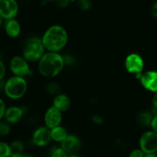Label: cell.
Listing matches in <instances>:
<instances>
[{
  "mask_svg": "<svg viewBox=\"0 0 157 157\" xmlns=\"http://www.w3.org/2000/svg\"><path fill=\"white\" fill-rule=\"evenodd\" d=\"M41 40L46 52L59 53L67 44L69 35L64 27L53 25L46 29Z\"/></svg>",
  "mask_w": 157,
  "mask_h": 157,
  "instance_id": "obj_1",
  "label": "cell"
},
{
  "mask_svg": "<svg viewBox=\"0 0 157 157\" xmlns=\"http://www.w3.org/2000/svg\"><path fill=\"white\" fill-rule=\"evenodd\" d=\"M65 65L64 58L59 53L46 52L38 61V70L45 78H55L62 71Z\"/></svg>",
  "mask_w": 157,
  "mask_h": 157,
  "instance_id": "obj_2",
  "label": "cell"
},
{
  "mask_svg": "<svg viewBox=\"0 0 157 157\" xmlns=\"http://www.w3.org/2000/svg\"><path fill=\"white\" fill-rule=\"evenodd\" d=\"M28 90V83L25 78L12 75L5 81L4 93L11 100L21 99L25 96Z\"/></svg>",
  "mask_w": 157,
  "mask_h": 157,
  "instance_id": "obj_3",
  "label": "cell"
},
{
  "mask_svg": "<svg viewBox=\"0 0 157 157\" xmlns=\"http://www.w3.org/2000/svg\"><path fill=\"white\" fill-rule=\"evenodd\" d=\"M45 53L46 49L42 42L41 38L31 37L26 40L23 45L22 56L29 63L38 62Z\"/></svg>",
  "mask_w": 157,
  "mask_h": 157,
  "instance_id": "obj_4",
  "label": "cell"
},
{
  "mask_svg": "<svg viewBox=\"0 0 157 157\" xmlns=\"http://www.w3.org/2000/svg\"><path fill=\"white\" fill-rule=\"evenodd\" d=\"M9 67V70L14 76L26 78L32 74L29 62L20 55H15L11 58Z\"/></svg>",
  "mask_w": 157,
  "mask_h": 157,
  "instance_id": "obj_5",
  "label": "cell"
},
{
  "mask_svg": "<svg viewBox=\"0 0 157 157\" xmlns=\"http://www.w3.org/2000/svg\"><path fill=\"white\" fill-rule=\"evenodd\" d=\"M139 149L145 153H156L157 152V133L148 130L141 135L139 140Z\"/></svg>",
  "mask_w": 157,
  "mask_h": 157,
  "instance_id": "obj_6",
  "label": "cell"
},
{
  "mask_svg": "<svg viewBox=\"0 0 157 157\" xmlns=\"http://www.w3.org/2000/svg\"><path fill=\"white\" fill-rule=\"evenodd\" d=\"M125 68L128 73L135 75L139 79L144 68V61L139 54H129L125 59Z\"/></svg>",
  "mask_w": 157,
  "mask_h": 157,
  "instance_id": "obj_7",
  "label": "cell"
},
{
  "mask_svg": "<svg viewBox=\"0 0 157 157\" xmlns=\"http://www.w3.org/2000/svg\"><path fill=\"white\" fill-rule=\"evenodd\" d=\"M18 9V3L16 0H0V17L5 21L15 18Z\"/></svg>",
  "mask_w": 157,
  "mask_h": 157,
  "instance_id": "obj_8",
  "label": "cell"
},
{
  "mask_svg": "<svg viewBox=\"0 0 157 157\" xmlns=\"http://www.w3.org/2000/svg\"><path fill=\"white\" fill-rule=\"evenodd\" d=\"M52 140L50 129L46 126L39 127L34 130L32 135V142L38 147H44L49 145Z\"/></svg>",
  "mask_w": 157,
  "mask_h": 157,
  "instance_id": "obj_9",
  "label": "cell"
},
{
  "mask_svg": "<svg viewBox=\"0 0 157 157\" xmlns=\"http://www.w3.org/2000/svg\"><path fill=\"white\" fill-rule=\"evenodd\" d=\"M62 112L57 110L53 106L49 107L44 115L45 126L51 130L54 127L61 125L62 121Z\"/></svg>",
  "mask_w": 157,
  "mask_h": 157,
  "instance_id": "obj_10",
  "label": "cell"
},
{
  "mask_svg": "<svg viewBox=\"0 0 157 157\" xmlns=\"http://www.w3.org/2000/svg\"><path fill=\"white\" fill-rule=\"evenodd\" d=\"M142 86L149 91L157 92V71H147L143 72L139 78Z\"/></svg>",
  "mask_w": 157,
  "mask_h": 157,
  "instance_id": "obj_11",
  "label": "cell"
},
{
  "mask_svg": "<svg viewBox=\"0 0 157 157\" xmlns=\"http://www.w3.org/2000/svg\"><path fill=\"white\" fill-rule=\"evenodd\" d=\"M81 140L78 136L73 134H69L66 139L60 144V147L68 154L76 153L81 149Z\"/></svg>",
  "mask_w": 157,
  "mask_h": 157,
  "instance_id": "obj_12",
  "label": "cell"
},
{
  "mask_svg": "<svg viewBox=\"0 0 157 157\" xmlns=\"http://www.w3.org/2000/svg\"><path fill=\"white\" fill-rule=\"evenodd\" d=\"M23 115L24 110L22 107L18 106H10L6 107L3 119L10 125H12L19 122L23 117Z\"/></svg>",
  "mask_w": 157,
  "mask_h": 157,
  "instance_id": "obj_13",
  "label": "cell"
},
{
  "mask_svg": "<svg viewBox=\"0 0 157 157\" xmlns=\"http://www.w3.org/2000/svg\"><path fill=\"white\" fill-rule=\"evenodd\" d=\"M4 30L6 35L11 38H15L21 34V25L15 18L7 20L4 24Z\"/></svg>",
  "mask_w": 157,
  "mask_h": 157,
  "instance_id": "obj_14",
  "label": "cell"
},
{
  "mask_svg": "<svg viewBox=\"0 0 157 157\" xmlns=\"http://www.w3.org/2000/svg\"><path fill=\"white\" fill-rule=\"evenodd\" d=\"M52 106L60 112L63 113V112L67 111L70 108L71 101L67 95L64 94H59L54 98Z\"/></svg>",
  "mask_w": 157,
  "mask_h": 157,
  "instance_id": "obj_15",
  "label": "cell"
},
{
  "mask_svg": "<svg viewBox=\"0 0 157 157\" xmlns=\"http://www.w3.org/2000/svg\"><path fill=\"white\" fill-rule=\"evenodd\" d=\"M50 133L52 140H53L54 142L59 143V144H61L69 135L66 129L61 125L51 129Z\"/></svg>",
  "mask_w": 157,
  "mask_h": 157,
  "instance_id": "obj_16",
  "label": "cell"
},
{
  "mask_svg": "<svg viewBox=\"0 0 157 157\" xmlns=\"http://www.w3.org/2000/svg\"><path fill=\"white\" fill-rule=\"evenodd\" d=\"M153 118V115L147 111H142L137 115L136 122L140 126L143 127H150L151 122Z\"/></svg>",
  "mask_w": 157,
  "mask_h": 157,
  "instance_id": "obj_17",
  "label": "cell"
},
{
  "mask_svg": "<svg viewBox=\"0 0 157 157\" xmlns=\"http://www.w3.org/2000/svg\"><path fill=\"white\" fill-rule=\"evenodd\" d=\"M9 145H10L11 150H12V153H18V154L23 153L25 146L21 140H15L12 141Z\"/></svg>",
  "mask_w": 157,
  "mask_h": 157,
  "instance_id": "obj_18",
  "label": "cell"
},
{
  "mask_svg": "<svg viewBox=\"0 0 157 157\" xmlns=\"http://www.w3.org/2000/svg\"><path fill=\"white\" fill-rule=\"evenodd\" d=\"M12 155L10 145L6 142L0 141V157H9Z\"/></svg>",
  "mask_w": 157,
  "mask_h": 157,
  "instance_id": "obj_19",
  "label": "cell"
},
{
  "mask_svg": "<svg viewBox=\"0 0 157 157\" xmlns=\"http://www.w3.org/2000/svg\"><path fill=\"white\" fill-rule=\"evenodd\" d=\"M11 125L4 119L0 121V136H6L10 133Z\"/></svg>",
  "mask_w": 157,
  "mask_h": 157,
  "instance_id": "obj_20",
  "label": "cell"
},
{
  "mask_svg": "<svg viewBox=\"0 0 157 157\" xmlns=\"http://www.w3.org/2000/svg\"><path fill=\"white\" fill-rule=\"evenodd\" d=\"M60 90H61V88L58 86V84L55 82L49 83L46 86V90H47L48 93L52 95H55V96L59 94Z\"/></svg>",
  "mask_w": 157,
  "mask_h": 157,
  "instance_id": "obj_21",
  "label": "cell"
},
{
  "mask_svg": "<svg viewBox=\"0 0 157 157\" xmlns=\"http://www.w3.org/2000/svg\"><path fill=\"white\" fill-rule=\"evenodd\" d=\"M76 3L78 8L83 11H88L92 8L91 0H77Z\"/></svg>",
  "mask_w": 157,
  "mask_h": 157,
  "instance_id": "obj_22",
  "label": "cell"
},
{
  "mask_svg": "<svg viewBox=\"0 0 157 157\" xmlns=\"http://www.w3.org/2000/svg\"><path fill=\"white\" fill-rule=\"evenodd\" d=\"M49 157H68V153H66L61 147H55L51 151Z\"/></svg>",
  "mask_w": 157,
  "mask_h": 157,
  "instance_id": "obj_23",
  "label": "cell"
},
{
  "mask_svg": "<svg viewBox=\"0 0 157 157\" xmlns=\"http://www.w3.org/2000/svg\"><path fill=\"white\" fill-rule=\"evenodd\" d=\"M144 156L145 153L139 148L132 150L130 152V153H129V157H144Z\"/></svg>",
  "mask_w": 157,
  "mask_h": 157,
  "instance_id": "obj_24",
  "label": "cell"
},
{
  "mask_svg": "<svg viewBox=\"0 0 157 157\" xmlns=\"http://www.w3.org/2000/svg\"><path fill=\"white\" fill-rule=\"evenodd\" d=\"M6 74V67L2 61L0 59V81H2L4 79Z\"/></svg>",
  "mask_w": 157,
  "mask_h": 157,
  "instance_id": "obj_25",
  "label": "cell"
},
{
  "mask_svg": "<svg viewBox=\"0 0 157 157\" xmlns=\"http://www.w3.org/2000/svg\"><path fill=\"white\" fill-rule=\"evenodd\" d=\"M6 105L5 101L0 98V121L3 119L4 117V114H5V111H6Z\"/></svg>",
  "mask_w": 157,
  "mask_h": 157,
  "instance_id": "obj_26",
  "label": "cell"
},
{
  "mask_svg": "<svg viewBox=\"0 0 157 157\" xmlns=\"http://www.w3.org/2000/svg\"><path fill=\"white\" fill-rule=\"evenodd\" d=\"M150 127L151 129H152V131H154L155 133H157V113L153 116L152 121V122H151Z\"/></svg>",
  "mask_w": 157,
  "mask_h": 157,
  "instance_id": "obj_27",
  "label": "cell"
},
{
  "mask_svg": "<svg viewBox=\"0 0 157 157\" xmlns=\"http://www.w3.org/2000/svg\"><path fill=\"white\" fill-rule=\"evenodd\" d=\"M55 4L60 8H66L69 4V0H55Z\"/></svg>",
  "mask_w": 157,
  "mask_h": 157,
  "instance_id": "obj_28",
  "label": "cell"
},
{
  "mask_svg": "<svg viewBox=\"0 0 157 157\" xmlns=\"http://www.w3.org/2000/svg\"><path fill=\"white\" fill-rule=\"evenodd\" d=\"M92 121L97 125H102L103 124V118L99 115H95V116L92 117Z\"/></svg>",
  "mask_w": 157,
  "mask_h": 157,
  "instance_id": "obj_29",
  "label": "cell"
},
{
  "mask_svg": "<svg viewBox=\"0 0 157 157\" xmlns=\"http://www.w3.org/2000/svg\"><path fill=\"white\" fill-rule=\"evenodd\" d=\"M151 15L154 17V18H157V2H155L153 5L152 6L150 9Z\"/></svg>",
  "mask_w": 157,
  "mask_h": 157,
  "instance_id": "obj_30",
  "label": "cell"
},
{
  "mask_svg": "<svg viewBox=\"0 0 157 157\" xmlns=\"http://www.w3.org/2000/svg\"><path fill=\"white\" fill-rule=\"evenodd\" d=\"M152 107H153V109L157 111V92L156 93H155L153 98H152Z\"/></svg>",
  "mask_w": 157,
  "mask_h": 157,
  "instance_id": "obj_31",
  "label": "cell"
},
{
  "mask_svg": "<svg viewBox=\"0 0 157 157\" xmlns=\"http://www.w3.org/2000/svg\"><path fill=\"white\" fill-rule=\"evenodd\" d=\"M4 86H5V81H0V91L2 90H4Z\"/></svg>",
  "mask_w": 157,
  "mask_h": 157,
  "instance_id": "obj_32",
  "label": "cell"
},
{
  "mask_svg": "<svg viewBox=\"0 0 157 157\" xmlns=\"http://www.w3.org/2000/svg\"><path fill=\"white\" fill-rule=\"evenodd\" d=\"M144 157H157L156 153H148V154H145Z\"/></svg>",
  "mask_w": 157,
  "mask_h": 157,
  "instance_id": "obj_33",
  "label": "cell"
},
{
  "mask_svg": "<svg viewBox=\"0 0 157 157\" xmlns=\"http://www.w3.org/2000/svg\"><path fill=\"white\" fill-rule=\"evenodd\" d=\"M21 157H36V156H33V155H31V154H25V153H22Z\"/></svg>",
  "mask_w": 157,
  "mask_h": 157,
  "instance_id": "obj_34",
  "label": "cell"
},
{
  "mask_svg": "<svg viewBox=\"0 0 157 157\" xmlns=\"http://www.w3.org/2000/svg\"><path fill=\"white\" fill-rule=\"evenodd\" d=\"M68 157H80L76 153H72V154H68Z\"/></svg>",
  "mask_w": 157,
  "mask_h": 157,
  "instance_id": "obj_35",
  "label": "cell"
},
{
  "mask_svg": "<svg viewBox=\"0 0 157 157\" xmlns=\"http://www.w3.org/2000/svg\"><path fill=\"white\" fill-rule=\"evenodd\" d=\"M3 21H4V20H3L2 18L1 17H0V29H1L2 26V25H3Z\"/></svg>",
  "mask_w": 157,
  "mask_h": 157,
  "instance_id": "obj_36",
  "label": "cell"
},
{
  "mask_svg": "<svg viewBox=\"0 0 157 157\" xmlns=\"http://www.w3.org/2000/svg\"><path fill=\"white\" fill-rule=\"evenodd\" d=\"M69 1H70V2H76L77 0H69Z\"/></svg>",
  "mask_w": 157,
  "mask_h": 157,
  "instance_id": "obj_37",
  "label": "cell"
},
{
  "mask_svg": "<svg viewBox=\"0 0 157 157\" xmlns=\"http://www.w3.org/2000/svg\"><path fill=\"white\" fill-rule=\"evenodd\" d=\"M46 2H52V1H55V0H45Z\"/></svg>",
  "mask_w": 157,
  "mask_h": 157,
  "instance_id": "obj_38",
  "label": "cell"
},
{
  "mask_svg": "<svg viewBox=\"0 0 157 157\" xmlns=\"http://www.w3.org/2000/svg\"><path fill=\"white\" fill-rule=\"evenodd\" d=\"M45 157H47V156H45Z\"/></svg>",
  "mask_w": 157,
  "mask_h": 157,
  "instance_id": "obj_39",
  "label": "cell"
},
{
  "mask_svg": "<svg viewBox=\"0 0 157 157\" xmlns=\"http://www.w3.org/2000/svg\"><path fill=\"white\" fill-rule=\"evenodd\" d=\"M9 157H11V156H9Z\"/></svg>",
  "mask_w": 157,
  "mask_h": 157,
  "instance_id": "obj_40",
  "label": "cell"
}]
</instances>
